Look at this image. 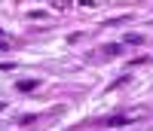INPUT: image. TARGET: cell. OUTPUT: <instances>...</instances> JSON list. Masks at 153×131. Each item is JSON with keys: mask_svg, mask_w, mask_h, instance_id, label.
<instances>
[{"mask_svg": "<svg viewBox=\"0 0 153 131\" xmlns=\"http://www.w3.org/2000/svg\"><path fill=\"white\" fill-rule=\"evenodd\" d=\"M104 125H129V119L126 116H110V119H104Z\"/></svg>", "mask_w": 153, "mask_h": 131, "instance_id": "obj_1", "label": "cell"}, {"mask_svg": "<svg viewBox=\"0 0 153 131\" xmlns=\"http://www.w3.org/2000/svg\"><path fill=\"white\" fill-rule=\"evenodd\" d=\"M0 110H3V107H0Z\"/></svg>", "mask_w": 153, "mask_h": 131, "instance_id": "obj_2", "label": "cell"}]
</instances>
